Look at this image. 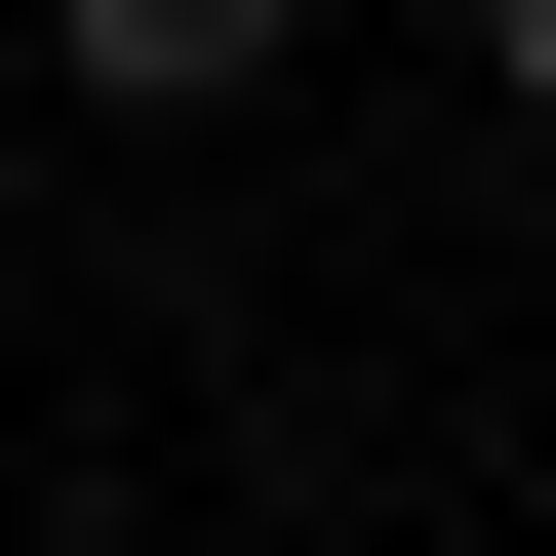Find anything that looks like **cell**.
I'll return each mask as SVG.
<instances>
[{"instance_id":"1","label":"cell","mask_w":556,"mask_h":556,"mask_svg":"<svg viewBox=\"0 0 556 556\" xmlns=\"http://www.w3.org/2000/svg\"><path fill=\"white\" fill-rule=\"evenodd\" d=\"M40 80H80V119H278L318 0H40Z\"/></svg>"}]
</instances>
